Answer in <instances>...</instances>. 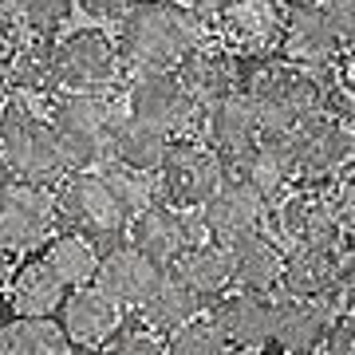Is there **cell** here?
<instances>
[{
	"mask_svg": "<svg viewBox=\"0 0 355 355\" xmlns=\"http://www.w3.org/2000/svg\"><path fill=\"white\" fill-rule=\"evenodd\" d=\"M170 272H174L182 284H190V288L205 300V308H209L214 300H221V296L233 288V257H229V245H217V241L190 245V249L170 265Z\"/></svg>",
	"mask_w": 355,
	"mask_h": 355,
	"instance_id": "obj_26",
	"label": "cell"
},
{
	"mask_svg": "<svg viewBox=\"0 0 355 355\" xmlns=\"http://www.w3.org/2000/svg\"><path fill=\"white\" fill-rule=\"evenodd\" d=\"M12 277H16V265H12V253L8 249H0V292L12 284Z\"/></svg>",
	"mask_w": 355,
	"mask_h": 355,
	"instance_id": "obj_42",
	"label": "cell"
},
{
	"mask_svg": "<svg viewBox=\"0 0 355 355\" xmlns=\"http://www.w3.org/2000/svg\"><path fill=\"white\" fill-rule=\"evenodd\" d=\"M324 67L296 64L280 51L241 55V91L253 99L265 135H292L324 111Z\"/></svg>",
	"mask_w": 355,
	"mask_h": 355,
	"instance_id": "obj_2",
	"label": "cell"
},
{
	"mask_svg": "<svg viewBox=\"0 0 355 355\" xmlns=\"http://www.w3.org/2000/svg\"><path fill=\"white\" fill-rule=\"evenodd\" d=\"M44 261L67 280V288H79V284H95L103 249L95 241H87V237H79V233L60 229V233L44 245Z\"/></svg>",
	"mask_w": 355,
	"mask_h": 355,
	"instance_id": "obj_31",
	"label": "cell"
},
{
	"mask_svg": "<svg viewBox=\"0 0 355 355\" xmlns=\"http://www.w3.org/2000/svg\"><path fill=\"white\" fill-rule=\"evenodd\" d=\"M12 83H8V76H4V67H0V114L8 111V103H12Z\"/></svg>",
	"mask_w": 355,
	"mask_h": 355,
	"instance_id": "obj_44",
	"label": "cell"
},
{
	"mask_svg": "<svg viewBox=\"0 0 355 355\" xmlns=\"http://www.w3.org/2000/svg\"><path fill=\"white\" fill-rule=\"evenodd\" d=\"M343 249H288L280 272V300H328L336 304L343 277Z\"/></svg>",
	"mask_w": 355,
	"mask_h": 355,
	"instance_id": "obj_20",
	"label": "cell"
},
{
	"mask_svg": "<svg viewBox=\"0 0 355 355\" xmlns=\"http://www.w3.org/2000/svg\"><path fill=\"white\" fill-rule=\"evenodd\" d=\"M343 277H340V292H336V304L340 312H355V249H343Z\"/></svg>",
	"mask_w": 355,
	"mask_h": 355,
	"instance_id": "obj_40",
	"label": "cell"
},
{
	"mask_svg": "<svg viewBox=\"0 0 355 355\" xmlns=\"http://www.w3.org/2000/svg\"><path fill=\"white\" fill-rule=\"evenodd\" d=\"M233 355H272L268 347H257V352H233Z\"/></svg>",
	"mask_w": 355,
	"mask_h": 355,
	"instance_id": "obj_46",
	"label": "cell"
},
{
	"mask_svg": "<svg viewBox=\"0 0 355 355\" xmlns=\"http://www.w3.org/2000/svg\"><path fill=\"white\" fill-rule=\"evenodd\" d=\"M76 355H114V352H107V347H76Z\"/></svg>",
	"mask_w": 355,
	"mask_h": 355,
	"instance_id": "obj_45",
	"label": "cell"
},
{
	"mask_svg": "<svg viewBox=\"0 0 355 355\" xmlns=\"http://www.w3.org/2000/svg\"><path fill=\"white\" fill-rule=\"evenodd\" d=\"M340 209V225H343V249H355V162L336 174V182L328 186Z\"/></svg>",
	"mask_w": 355,
	"mask_h": 355,
	"instance_id": "obj_36",
	"label": "cell"
},
{
	"mask_svg": "<svg viewBox=\"0 0 355 355\" xmlns=\"http://www.w3.org/2000/svg\"><path fill=\"white\" fill-rule=\"evenodd\" d=\"M8 4H12V0H0V8H8Z\"/></svg>",
	"mask_w": 355,
	"mask_h": 355,
	"instance_id": "obj_47",
	"label": "cell"
},
{
	"mask_svg": "<svg viewBox=\"0 0 355 355\" xmlns=\"http://www.w3.org/2000/svg\"><path fill=\"white\" fill-rule=\"evenodd\" d=\"M76 4L91 20H123V12H127L135 0H76Z\"/></svg>",
	"mask_w": 355,
	"mask_h": 355,
	"instance_id": "obj_41",
	"label": "cell"
},
{
	"mask_svg": "<svg viewBox=\"0 0 355 355\" xmlns=\"http://www.w3.org/2000/svg\"><path fill=\"white\" fill-rule=\"evenodd\" d=\"M60 324L76 347H107L127 324V308L111 300L99 284H79L67 292L64 308H60Z\"/></svg>",
	"mask_w": 355,
	"mask_h": 355,
	"instance_id": "obj_17",
	"label": "cell"
},
{
	"mask_svg": "<svg viewBox=\"0 0 355 355\" xmlns=\"http://www.w3.org/2000/svg\"><path fill=\"white\" fill-rule=\"evenodd\" d=\"M48 99L12 95L8 111L0 114V182L60 186L71 174V158L48 119Z\"/></svg>",
	"mask_w": 355,
	"mask_h": 355,
	"instance_id": "obj_3",
	"label": "cell"
},
{
	"mask_svg": "<svg viewBox=\"0 0 355 355\" xmlns=\"http://www.w3.org/2000/svg\"><path fill=\"white\" fill-rule=\"evenodd\" d=\"M198 135L233 166L245 150L257 146L265 127H261V114H257L253 99L245 91H233V95H221V99L202 107V130Z\"/></svg>",
	"mask_w": 355,
	"mask_h": 355,
	"instance_id": "obj_18",
	"label": "cell"
},
{
	"mask_svg": "<svg viewBox=\"0 0 355 355\" xmlns=\"http://www.w3.org/2000/svg\"><path fill=\"white\" fill-rule=\"evenodd\" d=\"M178 79L190 87V95L198 103H214L221 95H233V91H241V51H233L229 44L221 40H205L198 48L174 67Z\"/></svg>",
	"mask_w": 355,
	"mask_h": 355,
	"instance_id": "obj_22",
	"label": "cell"
},
{
	"mask_svg": "<svg viewBox=\"0 0 355 355\" xmlns=\"http://www.w3.org/2000/svg\"><path fill=\"white\" fill-rule=\"evenodd\" d=\"M336 320V304L328 300H280L272 324V355H324L328 328Z\"/></svg>",
	"mask_w": 355,
	"mask_h": 355,
	"instance_id": "obj_21",
	"label": "cell"
},
{
	"mask_svg": "<svg viewBox=\"0 0 355 355\" xmlns=\"http://www.w3.org/2000/svg\"><path fill=\"white\" fill-rule=\"evenodd\" d=\"M324 114L355 123V48H343L340 60L324 67Z\"/></svg>",
	"mask_w": 355,
	"mask_h": 355,
	"instance_id": "obj_32",
	"label": "cell"
},
{
	"mask_svg": "<svg viewBox=\"0 0 355 355\" xmlns=\"http://www.w3.org/2000/svg\"><path fill=\"white\" fill-rule=\"evenodd\" d=\"M4 76H8L16 95H40V99L55 95V40H20L4 64Z\"/></svg>",
	"mask_w": 355,
	"mask_h": 355,
	"instance_id": "obj_28",
	"label": "cell"
},
{
	"mask_svg": "<svg viewBox=\"0 0 355 355\" xmlns=\"http://www.w3.org/2000/svg\"><path fill=\"white\" fill-rule=\"evenodd\" d=\"M268 229L284 249H343L340 209L328 186H292L272 205Z\"/></svg>",
	"mask_w": 355,
	"mask_h": 355,
	"instance_id": "obj_6",
	"label": "cell"
},
{
	"mask_svg": "<svg viewBox=\"0 0 355 355\" xmlns=\"http://www.w3.org/2000/svg\"><path fill=\"white\" fill-rule=\"evenodd\" d=\"M130 241L170 268L190 245L209 241V237H205V225H202V209H182V205H170L158 198V202H150L146 209L135 214Z\"/></svg>",
	"mask_w": 355,
	"mask_h": 355,
	"instance_id": "obj_14",
	"label": "cell"
},
{
	"mask_svg": "<svg viewBox=\"0 0 355 355\" xmlns=\"http://www.w3.org/2000/svg\"><path fill=\"white\" fill-rule=\"evenodd\" d=\"M343 44L336 24H331L324 0H288L284 4V20H280V40H277V51L288 55L296 64H308V67H324V64H336L343 55Z\"/></svg>",
	"mask_w": 355,
	"mask_h": 355,
	"instance_id": "obj_12",
	"label": "cell"
},
{
	"mask_svg": "<svg viewBox=\"0 0 355 355\" xmlns=\"http://www.w3.org/2000/svg\"><path fill=\"white\" fill-rule=\"evenodd\" d=\"M352 130H355V123H352Z\"/></svg>",
	"mask_w": 355,
	"mask_h": 355,
	"instance_id": "obj_48",
	"label": "cell"
},
{
	"mask_svg": "<svg viewBox=\"0 0 355 355\" xmlns=\"http://www.w3.org/2000/svg\"><path fill=\"white\" fill-rule=\"evenodd\" d=\"M268 221H272V202L257 186H249L245 178H233V174L202 205L205 237L217 245H233L249 237V233H261V229H268Z\"/></svg>",
	"mask_w": 355,
	"mask_h": 355,
	"instance_id": "obj_13",
	"label": "cell"
},
{
	"mask_svg": "<svg viewBox=\"0 0 355 355\" xmlns=\"http://www.w3.org/2000/svg\"><path fill=\"white\" fill-rule=\"evenodd\" d=\"M225 178H229V162L202 135L174 139L170 158L158 170V198L170 205H182V209H202L221 190Z\"/></svg>",
	"mask_w": 355,
	"mask_h": 355,
	"instance_id": "obj_8",
	"label": "cell"
},
{
	"mask_svg": "<svg viewBox=\"0 0 355 355\" xmlns=\"http://www.w3.org/2000/svg\"><path fill=\"white\" fill-rule=\"evenodd\" d=\"M55 209H60V229L95 241L103 253L111 245L127 241L130 221H135V205H130L127 190L119 186V178L107 166L71 170L55 186Z\"/></svg>",
	"mask_w": 355,
	"mask_h": 355,
	"instance_id": "obj_4",
	"label": "cell"
},
{
	"mask_svg": "<svg viewBox=\"0 0 355 355\" xmlns=\"http://www.w3.org/2000/svg\"><path fill=\"white\" fill-rule=\"evenodd\" d=\"M111 352H114V355H170V347H166V336H162V331L146 328L139 316H135V320L127 316L123 331L114 336V347H111Z\"/></svg>",
	"mask_w": 355,
	"mask_h": 355,
	"instance_id": "obj_35",
	"label": "cell"
},
{
	"mask_svg": "<svg viewBox=\"0 0 355 355\" xmlns=\"http://www.w3.org/2000/svg\"><path fill=\"white\" fill-rule=\"evenodd\" d=\"M284 253L288 249L272 237V229H261V233H249L241 241H233L229 245V257H233V288L277 296L280 272H284Z\"/></svg>",
	"mask_w": 355,
	"mask_h": 355,
	"instance_id": "obj_24",
	"label": "cell"
},
{
	"mask_svg": "<svg viewBox=\"0 0 355 355\" xmlns=\"http://www.w3.org/2000/svg\"><path fill=\"white\" fill-rule=\"evenodd\" d=\"M324 355H355V312H336Z\"/></svg>",
	"mask_w": 355,
	"mask_h": 355,
	"instance_id": "obj_37",
	"label": "cell"
},
{
	"mask_svg": "<svg viewBox=\"0 0 355 355\" xmlns=\"http://www.w3.org/2000/svg\"><path fill=\"white\" fill-rule=\"evenodd\" d=\"M166 347H170V355H233L225 331L217 328L209 316H198L186 328L170 331L166 336Z\"/></svg>",
	"mask_w": 355,
	"mask_h": 355,
	"instance_id": "obj_33",
	"label": "cell"
},
{
	"mask_svg": "<svg viewBox=\"0 0 355 355\" xmlns=\"http://www.w3.org/2000/svg\"><path fill=\"white\" fill-rule=\"evenodd\" d=\"M233 178H245L249 186L265 193L277 205L284 193L296 186V150H292V135H261L253 150H245L237 162L229 166Z\"/></svg>",
	"mask_w": 355,
	"mask_h": 355,
	"instance_id": "obj_23",
	"label": "cell"
},
{
	"mask_svg": "<svg viewBox=\"0 0 355 355\" xmlns=\"http://www.w3.org/2000/svg\"><path fill=\"white\" fill-rule=\"evenodd\" d=\"M123 51L103 28H79L55 44V91H107L123 76Z\"/></svg>",
	"mask_w": 355,
	"mask_h": 355,
	"instance_id": "obj_11",
	"label": "cell"
},
{
	"mask_svg": "<svg viewBox=\"0 0 355 355\" xmlns=\"http://www.w3.org/2000/svg\"><path fill=\"white\" fill-rule=\"evenodd\" d=\"M48 119L60 130L71 170H99L114 162V135L123 119L107 91H55L48 99Z\"/></svg>",
	"mask_w": 355,
	"mask_h": 355,
	"instance_id": "obj_5",
	"label": "cell"
},
{
	"mask_svg": "<svg viewBox=\"0 0 355 355\" xmlns=\"http://www.w3.org/2000/svg\"><path fill=\"white\" fill-rule=\"evenodd\" d=\"M209 36L214 24L182 0H135L119 20V51L135 71H174Z\"/></svg>",
	"mask_w": 355,
	"mask_h": 355,
	"instance_id": "obj_1",
	"label": "cell"
},
{
	"mask_svg": "<svg viewBox=\"0 0 355 355\" xmlns=\"http://www.w3.org/2000/svg\"><path fill=\"white\" fill-rule=\"evenodd\" d=\"M292 150H296V186H331L336 174L355 162V130L352 123L320 111L292 130Z\"/></svg>",
	"mask_w": 355,
	"mask_h": 355,
	"instance_id": "obj_10",
	"label": "cell"
},
{
	"mask_svg": "<svg viewBox=\"0 0 355 355\" xmlns=\"http://www.w3.org/2000/svg\"><path fill=\"white\" fill-rule=\"evenodd\" d=\"M0 355H76L60 316H16L0 328Z\"/></svg>",
	"mask_w": 355,
	"mask_h": 355,
	"instance_id": "obj_29",
	"label": "cell"
},
{
	"mask_svg": "<svg viewBox=\"0 0 355 355\" xmlns=\"http://www.w3.org/2000/svg\"><path fill=\"white\" fill-rule=\"evenodd\" d=\"M71 8H76V0H16V16H20L24 32L48 40L64 32V24L71 20Z\"/></svg>",
	"mask_w": 355,
	"mask_h": 355,
	"instance_id": "obj_34",
	"label": "cell"
},
{
	"mask_svg": "<svg viewBox=\"0 0 355 355\" xmlns=\"http://www.w3.org/2000/svg\"><path fill=\"white\" fill-rule=\"evenodd\" d=\"M202 312H205V300L190 288V284H182L174 272H166V277L158 280V288L142 300V308H135V316H139L146 328L162 331V336L186 328V324L198 320Z\"/></svg>",
	"mask_w": 355,
	"mask_h": 355,
	"instance_id": "obj_27",
	"label": "cell"
},
{
	"mask_svg": "<svg viewBox=\"0 0 355 355\" xmlns=\"http://www.w3.org/2000/svg\"><path fill=\"white\" fill-rule=\"evenodd\" d=\"M67 292H71L67 280L44 257H36V261L16 265V277L8 284V300H12L16 316H60Z\"/></svg>",
	"mask_w": 355,
	"mask_h": 355,
	"instance_id": "obj_25",
	"label": "cell"
},
{
	"mask_svg": "<svg viewBox=\"0 0 355 355\" xmlns=\"http://www.w3.org/2000/svg\"><path fill=\"white\" fill-rule=\"evenodd\" d=\"M20 16H12L8 8H0V67L8 64V55L16 51V44L24 40V32H20Z\"/></svg>",
	"mask_w": 355,
	"mask_h": 355,
	"instance_id": "obj_39",
	"label": "cell"
},
{
	"mask_svg": "<svg viewBox=\"0 0 355 355\" xmlns=\"http://www.w3.org/2000/svg\"><path fill=\"white\" fill-rule=\"evenodd\" d=\"M324 8H328L340 40L347 48H355V0H324Z\"/></svg>",
	"mask_w": 355,
	"mask_h": 355,
	"instance_id": "obj_38",
	"label": "cell"
},
{
	"mask_svg": "<svg viewBox=\"0 0 355 355\" xmlns=\"http://www.w3.org/2000/svg\"><path fill=\"white\" fill-rule=\"evenodd\" d=\"M182 4H190L193 12H202V16H217L229 0H182Z\"/></svg>",
	"mask_w": 355,
	"mask_h": 355,
	"instance_id": "obj_43",
	"label": "cell"
},
{
	"mask_svg": "<svg viewBox=\"0 0 355 355\" xmlns=\"http://www.w3.org/2000/svg\"><path fill=\"white\" fill-rule=\"evenodd\" d=\"M209 320L225 331V340H229L233 352H257V347H268V343H272L277 296L229 288L221 300L209 304Z\"/></svg>",
	"mask_w": 355,
	"mask_h": 355,
	"instance_id": "obj_16",
	"label": "cell"
},
{
	"mask_svg": "<svg viewBox=\"0 0 355 355\" xmlns=\"http://www.w3.org/2000/svg\"><path fill=\"white\" fill-rule=\"evenodd\" d=\"M170 146H174V139L166 130L146 127V123H139V119L127 114L119 123V135H114V162L127 166V170H139V174L158 178V170L170 158Z\"/></svg>",
	"mask_w": 355,
	"mask_h": 355,
	"instance_id": "obj_30",
	"label": "cell"
},
{
	"mask_svg": "<svg viewBox=\"0 0 355 355\" xmlns=\"http://www.w3.org/2000/svg\"><path fill=\"white\" fill-rule=\"evenodd\" d=\"M60 209L51 186L32 182H0V249L8 253H36L55 237Z\"/></svg>",
	"mask_w": 355,
	"mask_h": 355,
	"instance_id": "obj_9",
	"label": "cell"
},
{
	"mask_svg": "<svg viewBox=\"0 0 355 355\" xmlns=\"http://www.w3.org/2000/svg\"><path fill=\"white\" fill-rule=\"evenodd\" d=\"M166 272H170V268H166L162 261H154L146 249H139V245L127 237V241L111 245V249L103 253L95 284H99L111 300H119L127 312H135V308H142V300L158 288V280H162Z\"/></svg>",
	"mask_w": 355,
	"mask_h": 355,
	"instance_id": "obj_15",
	"label": "cell"
},
{
	"mask_svg": "<svg viewBox=\"0 0 355 355\" xmlns=\"http://www.w3.org/2000/svg\"><path fill=\"white\" fill-rule=\"evenodd\" d=\"M284 4L288 0H229L225 8L214 16L221 44H229V48L241 51V55L277 51Z\"/></svg>",
	"mask_w": 355,
	"mask_h": 355,
	"instance_id": "obj_19",
	"label": "cell"
},
{
	"mask_svg": "<svg viewBox=\"0 0 355 355\" xmlns=\"http://www.w3.org/2000/svg\"><path fill=\"white\" fill-rule=\"evenodd\" d=\"M127 114L170 139H190L202 130V103L178 79V71H139L127 87Z\"/></svg>",
	"mask_w": 355,
	"mask_h": 355,
	"instance_id": "obj_7",
	"label": "cell"
}]
</instances>
